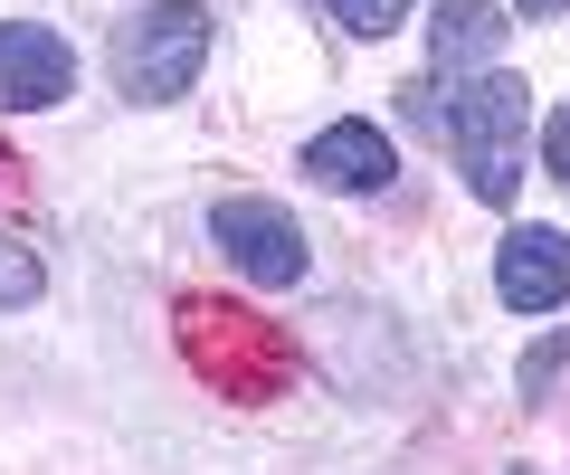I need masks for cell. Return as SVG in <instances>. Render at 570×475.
Masks as SVG:
<instances>
[{
	"label": "cell",
	"instance_id": "obj_1",
	"mask_svg": "<svg viewBox=\"0 0 570 475\" xmlns=\"http://www.w3.org/2000/svg\"><path fill=\"white\" fill-rule=\"evenodd\" d=\"M448 144H456V171H466L475 200L513 209V190H523V152H532V86L513 77V67H485V77L456 96Z\"/></svg>",
	"mask_w": 570,
	"mask_h": 475
},
{
	"label": "cell",
	"instance_id": "obj_2",
	"mask_svg": "<svg viewBox=\"0 0 570 475\" xmlns=\"http://www.w3.org/2000/svg\"><path fill=\"white\" fill-rule=\"evenodd\" d=\"M200 58H209V10H200V0H142L134 20L115 29V48H105V67H115V86L134 105L190 96Z\"/></svg>",
	"mask_w": 570,
	"mask_h": 475
},
{
	"label": "cell",
	"instance_id": "obj_3",
	"mask_svg": "<svg viewBox=\"0 0 570 475\" xmlns=\"http://www.w3.org/2000/svg\"><path fill=\"white\" fill-rule=\"evenodd\" d=\"M209 238H219V257L247 286H305V267H314L295 209H276V200H219L209 209Z\"/></svg>",
	"mask_w": 570,
	"mask_h": 475
},
{
	"label": "cell",
	"instance_id": "obj_4",
	"mask_svg": "<svg viewBox=\"0 0 570 475\" xmlns=\"http://www.w3.org/2000/svg\"><path fill=\"white\" fill-rule=\"evenodd\" d=\"M77 96V48L39 20H0V115H48Z\"/></svg>",
	"mask_w": 570,
	"mask_h": 475
},
{
	"label": "cell",
	"instance_id": "obj_5",
	"mask_svg": "<svg viewBox=\"0 0 570 475\" xmlns=\"http://www.w3.org/2000/svg\"><path fill=\"white\" fill-rule=\"evenodd\" d=\"M494 295L513 314H561L570 305V238L561 228H513L494 248Z\"/></svg>",
	"mask_w": 570,
	"mask_h": 475
},
{
	"label": "cell",
	"instance_id": "obj_6",
	"mask_svg": "<svg viewBox=\"0 0 570 475\" xmlns=\"http://www.w3.org/2000/svg\"><path fill=\"white\" fill-rule=\"evenodd\" d=\"M305 171L324 190H381L390 171H400V152H390V133L381 125H324L305 144Z\"/></svg>",
	"mask_w": 570,
	"mask_h": 475
},
{
	"label": "cell",
	"instance_id": "obj_7",
	"mask_svg": "<svg viewBox=\"0 0 570 475\" xmlns=\"http://www.w3.org/2000/svg\"><path fill=\"white\" fill-rule=\"evenodd\" d=\"M504 10H494V0H438V20H428V67H438V77H475V67L494 58V48H504Z\"/></svg>",
	"mask_w": 570,
	"mask_h": 475
},
{
	"label": "cell",
	"instance_id": "obj_8",
	"mask_svg": "<svg viewBox=\"0 0 570 475\" xmlns=\"http://www.w3.org/2000/svg\"><path fill=\"white\" fill-rule=\"evenodd\" d=\"M39 286H48V276H39V257H29L20 238H0V314L39 305Z\"/></svg>",
	"mask_w": 570,
	"mask_h": 475
},
{
	"label": "cell",
	"instance_id": "obj_9",
	"mask_svg": "<svg viewBox=\"0 0 570 475\" xmlns=\"http://www.w3.org/2000/svg\"><path fill=\"white\" fill-rule=\"evenodd\" d=\"M324 10L352 29V39H390V29H400L409 10H419V0H324Z\"/></svg>",
	"mask_w": 570,
	"mask_h": 475
},
{
	"label": "cell",
	"instance_id": "obj_10",
	"mask_svg": "<svg viewBox=\"0 0 570 475\" xmlns=\"http://www.w3.org/2000/svg\"><path fill=\"white\" fill-rule=\"evenodd\" d=\"M542 152H551V181L570 190V105H561V115H551V133H542Z\"/></svg>",
	"mask_w": 570,
	"mask_h": 475
},
{
	"label": "cell",
	"instance_id": "obj_11",
	"mask_svg": "<svg viewBox=\"0 0 570 475\" xmlns=\"http://www.w3.org/2000/svg\"><path fill=\"white\" fill-rule=\"evenodd\" d=\"M561 352H570V343H561V333H551V352H532V362H523V390H542V380L561 372Z\"/></svg>",
	"mask_w": 570,
	"mask_h": 475
},
{
	"label": "cell",
	"instance_id": "obj_12",
	"mask_svg": "<svg viewBox=\"0 0 570 475\" xmlns=\"http://www.w3.org/2000/svg\"><path fill=\"white\" fill-rule=\"evenodd\" d=\"M513 10H532V20H561V10H570V0H513Z\"/></svg>",
	"mask_w": 570,
	"mask_h": 475
},
{
	"label": "cell",
	"instance_id": "obj_13",
	"mask_svg": "<svg viewBox=\"0 0 570 475\" xmlns=\"http://www.w3.org/2000/svg\"><path fill=\"white\" fill-rule=\"evenodd\" d=\"M513 475H542V466H513Z\"/></svg>",
	"mask_w": 570,
	"mask_h": 475
}]
</instances>
